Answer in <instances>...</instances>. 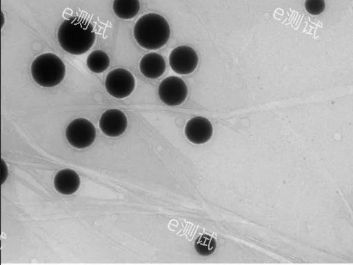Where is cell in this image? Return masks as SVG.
<instances>
[{
	"label": "cell",
	"instance_id": "6",
	"mask_svg": "<svg viewBox=\"0 0 353 265\" xmlns=\"http://www.w3.org/2000/svg\"><path fill=\"white\" fill-rule=\"evenodd\" d=\"M158 94L160 99L166 105L178 106L186 99L188 87L182 79L170 76L161 82Z\"/></svg>",
	"mask_w": 353,
	"mask_h": 265
},
{
	"label": "cell",
	"instance_id": "3",
	"mask_svg": "<svg viewBox=\"0 0 353 265\" xmlns=\"http://www.w3.org/2000/svg\"><path fill=\"white\" fill-rule=\"evenodd\" d=\"M65 74V64L54 53L41 54L31 64L32 77L42 87L50 88L59 85L63 81Z\"/></svg>",
	"mask_w": 353,
	"mask_h": 265
},
{
	"label": "cell",
	"instance_id": "13",
	"mask_svg": "<svg viewBox=\"0 0 353 265\" xmlns=\"http://www.w3.org/2000/svg\"><path fill=\"white\" fill-rule=\"evenodd\" d=\"M110 61V57L106 52L97 50L88 55L86 63L92 72L101 73L109 67Z\"/></svg>",
	"mask_w": 353,
	"mask_h": 265
},
{
	"label": "cell",
	"instance_id": "7",
	"mask_svg": "<svg viewBox=\"0 0 353 265\" xmlns=\"http://www.w3.org/2000/svg\"><path fill=\"white\" fill-rule=\"evenodd\" d=\"M199 57L196 51L188 46H180L172 50L169 63L171 68L180 75L192 73L196 68Z\"/></svg>",
	"mask_w": 353,
	"mask_h": 265
},
{
	"label": "cell",
	"instance_id": "4",
	"mask_svg": "<svg viewBox=\"0 0 353 265\" xmlns=\"http://www.w3.org/2000/svg\"><path fill=\"white\" fill-rule=\"evenodd\" d=\"M105 90L111 96L117 99L128 97L135 87V79L132 74L125 68L112 70L106 76Z\"/></svg>",
	"mask_w": 353,
	"mask_h": 265
},
{
	"label": "cell",
	"instance_id": "8",
	"mask_svg": "<svg viewBox=\"0 0 353 265\" xmlns=\"http://www.w3.org/2000/svg\"><path fill=\"white\" fill-rule=\"evenodd\" d=\"M125 115L118 109H110L104 112L99 120L102 132L109 137H119L127 128Z\"/></svg>",
	"mask_w": 353,
	"mask_h": 265
},
{
	"label": "cell",
	"instance_id": "11",
	"mask_svg": "<svg viewBox=\"0 0 353 265\" xmlns=\"http://www.w3.org/2000/svg\"><path fill=\"white\" fill-rule=\"evenodd\" d=\"M56 190L63 195L75 193L80 185V178L73 170L66 168L59 171L54 179Z\"/></svg>",
	"mask_w": 353,
	"mask_h": 265
},
{
	"label": "cell",
	"instance_id": "14",
	"mask_svg": "<svg viewBox=\"0 0 353 265\" xmlns=\"http://www.w3.org/2000/svg\"><path fill=\"white\" fill-rule=\"evenodd\" d=\"M216 241L210 235L203 234L198 237L194 243L196 252L202 256L212 254L216 248Z\"/></svg>",
	"mask_w": 353,
	"mask_h": 265
},
{
	"label": "cell",
	"instance_id": "15",
	"mask_svg": "<svg viewBox=\"0 0 353 265\" xmlns=\"http://www.w3.org/2000/svg\"><path fill=\"white\" fill-rule=\"evenodd\" d=\"M305 8L307 12L316 15L321 14L325 9L324 0H305Z\"/></svg>",
	"mask_w": 353,
	"mask_h": 265
},
{
	"label": "cell",
	"instance_id": "12",
	"mask_svg": "<svg viewBox=\"0 0 353 265\" xmlns=\"http://www.w3.org/2000/svg\"><path fill=\"white\" fill-rule=\"evenodd\" d=\"M112 9L119 18L130 19L138 14L140 3L139 0H114Z\"/></svg>",
	"mask_w": 353,
	"mask_h": 265
},
{
	"label": "cell",
	"instance_id": "1",
	"mask_svg": "<svg viewBox=\"0 0 353 265\" xmlns=\"http://www.w3.org/2000/svg\"><path fill=\"white\" fill-rule=\"evenodd\" d=\"M93 26L80 17L65 19L59 26L57 39L61 47L74 55L85 53L95 41Z\"/></svg>",
	"mask_w": 353,
	"mask_h": 265
},
{
	"label": "cell",
	"instance_id": "10",
	"mask_svg": "<svg viewBox=\"0 0 353 265\" xmlns=\"http://www.w3.org/2000/svg\"><path fill=\"white\" fill-rule=\"evenodd\" d=\"M166 68L164 58L158 53L145 55L139 62L141 72L147 78L156 79L161 76Z\"/></svg>",
	"mask_w": 353,
	"mask_h": 265
},
{
	"label": "cell",
	"instance_id": "2",
	"mask_svg": "<svg viewBox=\"0 0 353 265\" xmlns=\"http://www.w3.org/2000/svg\"><path fill=\"white\" fill-rule=\"evenodd\" d=\"M170 35L167 20L160 14L148 13L139 18L134 28V37L143 48L155 50L163 46Z\"/></svg>",
	"mask_w": 353,
	"mask_h": 265
},
{
	"label": "cell",
	"instance_id": "5",
	"mask_svg": "<svg viewBox=\"0 0 353 265\" xmlns=\"http://www.w3.org/2000/svg\"><path fill=\"white\" fill-rule=\"evenodd\" d=\"M66 138L75 148H83L90 146L96 137V128L85 118H77L72 121L66 128Z\"/></svg>",
	"mask_w": 353,
	"mask_h": 265
},
{
	"label": "cell",
	"instance_id": "9",
	"mask_svg": "<svg viewBox=\"0 0 353 265\" xmlns=\"http://www.w3.org/2000/svg\"><path fill=\"white\" fill-rule=\"evenodd\" d=\"M210 121L203 117H195L190 119L185 126V133L192 143L201 144L208 141L212 135Z\"/></svg>",
	"mask_w": 353,
	"mask_h": 265
}]
</instances>
